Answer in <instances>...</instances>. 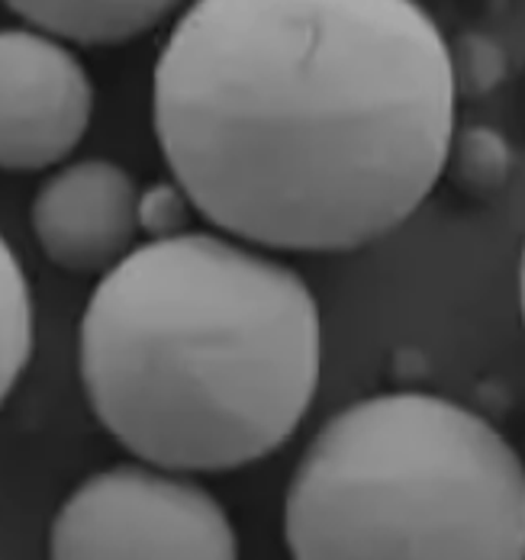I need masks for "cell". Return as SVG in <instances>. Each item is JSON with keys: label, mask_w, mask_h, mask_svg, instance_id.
Here are the masks:
<instances>
[{"label": "cell", "mask_w": 525, "mask_h": 560, "mask_svg": "<svg viewBox=\"0 0 525 560\" xmlns=\"http://www.w3.org/2000/svg\"><path fill=\"white\" fill-rule=\"evenodd\" d=\"M520 306H523V326H525V245H523V261H520Z\"/></svg>", "instance_id": "cell-12"}, {"label": "cell", "mask_w": 525, "mask_h": 560, "mask_svg": "<svg viewBox=\"0 0 525 560\" xmlns=\"http://www.w3.org/2000/svg\"><path fill=\"white\" fill-rule=\"evenodd\" d=\"M139 184L110 159L68 162L49 174L30 207L46 258L71 275H104L136 248Z\"/></svg>", "instance_id": "cell-6"}, {"label": "cell", "mask_w": 525, "mask_h": 560, "mask_svg": "<svg viewBox=\"0 0 525 560\" xmlns=\"http://www.w3.org/2000/svg\"><path fill=\"white\" fill-rule=\"evenodd\" d=\"M190 213H197V210L175 177L139 187V203H136L139 235H149V238L177 235L190 225Z\"/></svg>", "instance_id": "cell-11"}, {"label": "cell", "mask_w": 525, "mask_h": 560, "mask_svg": "<svg viewBox=\"0 0 525 560\" xmlns=\"http://www.w3.org/2000/svg\"><path fill=\"white\" fill-rule=\"evenodd\" d=\"M94 119V81L68 43L36 26L0 30V171L61 165Z\"/></svg>", "instance_id": "cell-5"}, {"label": "cell", "mask_w": 525, "mask_h": 560, "mask_svg": "<svg viewBox=\"0 0 525 560\" xmlns=\"http://www.w3.org/2000/svg\"><path fill=\"white\" fill-rule=\"evenodd\" d=\"M36 341V310L30 278L0 235V406L23 377Z\"/></svg>", "instance_id": "cell-8"}, {"label": "cell", "mask_w": 525, "mask_h": 560, "mask_svg": "<svg viewBox=\"0 0 525 560\" xmlns=\"http://www.w3.org/2000/svg\"><path fill=\"white\" fill-rule=\"evenodd\" d=\"M319 306L284 261L184 229L104 271L81 316V387L139 460L230 474L300 429L319 387Z\"/></svg>", "instance_id": "cell-2"}, {"label": "cell", "mask_w": 525, "mask_h": 560, "mask_svg": "<svg viewBox=\"0 0 525 560\" xmlns=\"http://www.w3.org/2000/svg\"><path fill=\"white\" fill-rule=\"evenodd\" d=\"M49 555L230 560L238 555V535L210 490L139 460L97 470L61 503L49 525Z\"/></svg>", "instance_id": "cell-4"}, {"label": "cell", "mask_w": 525, "mask_h": 560, "mask_svg": "<svg viewBox=\"0 0 525 560\" xmlns=\"http://www.w3.org/2000/svg\"><path fill=\"white\" fill-rule=\"evenodd\" d=\"M448 49H452V78L458 97H483L506 78L503 49L480 33H467Z\"/></svg>", "instance_id": "cell-10"}, {"label": "cell", "mask_w": 525, "mask_h": 560, "mask_svg": "<svg viewBox=\"0 0 525 560\" xmlns=\"http://www.w3.org/2000/svg\"><path fill=\"white\" fill-rule=\"evenodd\" d=\"M452 49L419 0H194L152 74L168 171L220 232L354 252L445 171Z\"/></svg>", "instance_id": "cell-1"}, {"label": "cell", "mask_w": 525, "mask_h": 560, "mask_svg": "<svg viewBox=\"0 0 525 560\" xmlns=\"http://www.w3.org/2000/svg\"><path fill=\"white\" fill-rule=\"evenodd\" d=\"M26 26L71 46H122L152 33L184 0H3Z\"/></svg>", "instance_id": "cell-7"}, {"label": "cell", "mask_w": 525, "mask_h": 560, "mask_svg": "<svg viewBox=\"0 0 525 560\" xmlns=\"http://www.w3.org/2000/svg\"><path fill=\"white\" fill-rule=\"evenodd\" d=\"M513 171V152L500 129L467 126L455 129L445 155V177L467 197H493L506 187Z\"/></svg>", "instance_id": "cell-9"}, {"label": "cell", "mask_w": 525, "mask_h": 560, "mask_svg": "<svg viewBox=\"0 0 525 560\" xmlns=\"http://www.w3.org/2000/svg\"><path fill=\"white\" fill-rule=\"evenodd\" d=\"M284 545L300 560H520L523 457L452 399L416 390L358 399L296 460Z\"/></svg>", "instance_id": "cell-3"}]
</instances>
